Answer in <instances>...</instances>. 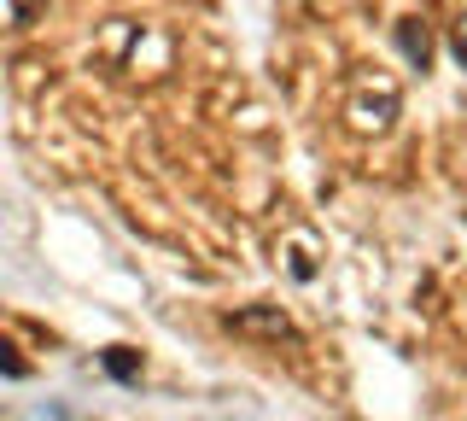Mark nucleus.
<instances>
[{"mask_svg":"<svg viewBox=\"0 0 467 421\" xmlns=\"http://www.w3.org/2000/svg\"><path fill=\"white\" fill-rule=\"evenodd\" d=\"M456 59L467 65V18H462V30H456Z\"/></svg>","mask_w":467,"mask_h":421,"instance_id":"nucleus-1","label":"nucleus"}]
</instances>
